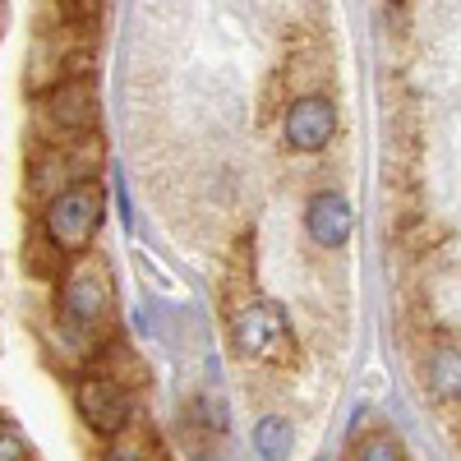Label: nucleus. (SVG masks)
I'll list each match as a JSON object with an SVG mask.
<instances>
[{
	"label": "nucleus",
	"instance_id": "obj_8",
	"mask_svg": "<svg viewBox=\"0 0 461 461\" xmlns=\"http://www.w3.org/2000/svg\"><path fill=\"white\" fill-rule=\"evenodd\" d=\"M429 393L438 402H461V346L443 341L429 356Z\"/></svg>",
	"mask_w": 461,
	"mask_h": 461
},
{
	"label": "nucleus",
	"instance_id": "obj_4",
	"mask_svg": "<svg viewBox=\"0 0 461 461\" xmlns=\"http://www.w3.org/2000/svg\"><path fill=\"white\" fill-rule=\"evenodd\" d=\"M74 411L97 438H121L134 420V393L115 374H84L74 383Z\"/></svg>",
	"mask_w": 461,
	"mask_h": 461
},
{
	"label": "nucleus",
	"instance_id": "obj_3",
	"mask_svg": "<svg viewBox=\"0 0 461 461\" xmlns=\"http://www.w3.org/2000/svg\"><path fill=\"white\" fill-rule=\"evenodd\" d=\"M230 346H236L240 360H258V365H286L295 341H291V323L282 314V304L258 300L249 310L236 314L230 323Z\"/></svg>",
	"mask_w": 461,
	"mask_h": 461
},
{
	"label": "nucleus",
	"instance_id": "obj_6",
	"mask_svg": "<svg viewBox=\"0 0 461 461\" xmlns=\"http://www.w3.org/2000/svg\"><path fill=\"white\" fill-rule=\"evenodd\" d=\"M337 130V106L328 97H300L291 102L286 121H282V134H286V148L295 152H319Z\"/></svg>",
	"mask_w": 461,
	"mask_h": 461
},
{
	"label": "nucleus",
	"instance_id": "obj_11",
	"mask_svg": "<svg viewBox=\"0 0 461 461\" xmlns=\"http://www.w3.org/2000/svg\"><path fill=\"white\" fill-rule=\"evenodd\" d=\"M102 461H158V452H152L143 438H115Z\"/></svg>",
	"mask_w": 461,
	"mask_h": 461
},
{
	"label": "nucleus",
	"instance_id": "obj_10",
	"mask_svg": "<svg viewBox=\"0 0 461 461\" xmlns=\"http://www.w3.org/2000/svg\"><path fill=\"white\" fill-rule=\"evenodd\" d=\"M356 461H406V452H402V443L393 434H374V438H365Z\"/></svg>",
	"mask_w": 461,
	"mask_h": 461
},
{
	"label": "nucleus",
	"instance_id": "obj_7",
	"mask_svg": "<svg viewBox=\"0 0 461 461\" xmlns=\"http://www.w3.org/2000/svg\"><path fill=\"white\" fill-rule=\"evenodd\" d=\"M304 226H310L314 245L341 249L346 240H351L356 212H351V203H346V194H337V189H319V194L310 199V208H304Z\"/></svg>",
	"mask_w": 461,
	"mask_h": 461
},
{
	"label": "nucleus",
	"instance_id": "obj_13",
	"mask_svg": "<svg viewBox=\"0 0 461 461\" xmlns=\"http://www.w3.org/2000/svg\"><path fill=\"white\" fill-rule=\"evenodd\" d=\"M397 5H402V0H397Z\"/></svg>",
	"mask_w": 461,
	"mask_h": 461
},
{
	"label": "nucleus",
	"instance_id": "obj_5",
	"mask_svg": "<svg viewBox=\"0 0 461 461\" xmlns=\"http://www.w3.org/2000/svg\"><path fill=\"white\" fill-rule=\"evenodd\" d=\"M42 115H47V125H51L60 139H69V134H88V130L97 125L93 79H88V74H65V79L51 88Z\"/></svg>",
	"mask_w": 461,
	"mask_h": 461
},
{
	"label": "nucleus",
	"instance_id": "obj_1",
	"mask_svg": "<svg viewBox=\"0 0 461 461\" xmlns=\"http://www.w3.org/2000/svg\"><path fill=\"white\" fill-rule=\"evenodd\" d=\"M102 217H106L102 180L65 185L60 194H51L47 208H42V236H47V245H51L60 258H79V254L93 249Z\"/></svg>",
	"mask_w": 461,
	"mask_h": 461
},
{
	"label": "nucleus",
	"instance_id": "obj_12",
	"mask_svg": "<svg viewBox=\"0 0 461 461\" xmlns=\"http://www.w3.org/2000/svg\"><path fill=\"white\" fill-rule=\"evenodd\" d=\"M0 461H28V443L14 425H5L0 420Z\"/></svg>",
	"mask_w": 461,
	"mask_h": 461
},
{
	"label": "nucleus",
	"instance_id": "obj_9",
	"mask_svg": "<svg viewBox=\"0 0 461 461\" xmlns=\"http://www.w3.org/2000/svg\"><path fill=\"white\" fill-rule=\"evenodd\" d=\"M254 452L263 461H291L295 452V429L286 425L282 415H263L258 425H254Z\"/></svg>",
	"mask_w": 461,
	"mask_h": 461
},
{
	"label": "nucleus",
	"instance_id": "obj_2",
	"mask_svg": "<svg viewBox=\"0 0 461 461\" xmlns=\"http://www.w3.org/2000/svg\"><path fill=\"white\" fill-rule=\"evenodd\" d=\"M111 304H115V295H111V273H106L97 258L79 254V258H74V267L60 277V291H56V314H60V323H65L69 332L93 337V332H102V328L111 323Z\"/></svg>",
	"mask_w": 461,
	"mask_h": 461
}]
</instances>
